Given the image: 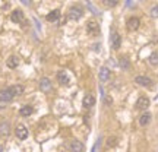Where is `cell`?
Segmentation results:
<instances>
[{
	"label": "cell",
	"mask_w": 158,
	"mask_h": 152,
	"mask_svg": "<svg viewBox=\"0 0 158 152\" xmlns=\"http://www.w3.org/2000/svg\"><path fill=\"white\" fill-rule=\"evenodd\" d=\"M68 16L70 18L72 21H78V19H81V18L84 16V9H82L81 6H78V5L72 6V7L69 9V12H68Z\"/></svg>",
	"instance_id": "cell-1"
},
{
	"label": "cell",
	"mask_w": 158,
	"mask_h": 152,
	"mask_svg": "<svg viewBox=\"0 0 158 152\" xmlns=\"http://www.w3.org/2000/svg\"><path fill=\"white\" fill-rule=\"evenodd\" d=\"M13 97H15V92L12 88H6V89H2L0 91V101L3 102H9L13 100Z\"/></svg>",
	"instance_id": "cell-2"
},
{
	"label": "cell",
	"mask_w": 158,
	"mask_h": 152,
	"mask_svg": "<svg viewBox=\"0 0 158 152\" xmlns=\"http://www.w3.org/2000/svg\"><path fill=\"white\" fill-rule=\"evenodd\" d=\"M15 135H16L18 139H21V141H25L27 138H28V129L23 126V124H18L16 129H15Z\"/></svg>",
	"instance_id": "cell-3"
},
{
	"label": "cell",
	"mask_w": 158,
	"mask_h": 152,
	"mask_svg": "<svg viewBox=\"0 0 158 152\" xmlns=\"http://www.w3.org/2000/svg\"><path fill=\"white\" fill-rule=\"evenodd\" d=\"M86 31L89 35H100V25L95 21H89L86 23Z\"/></svg>",
	"instance_id": "cell-4"
},
{
	"label": "cell",
	"mask_w": 158,
	"mask_h": 152,
	"mask_svg": "<svg viewBox=\"0 0 158 152\" xmlns=\"http://www.w3.org/2000/svg\"><path fill=\"white\" fill-rule=\"evenodd\" d=\"M139 25H141V21H139V18L136 16H132L127 19V22H126V27L129 31H136V29L139 28Z\"/></svg>",
	"instance_id": "cell-5"
},
{
	"label": "cell",
	"mask_w": 158,
	"mask_h": 152,
	"mask_svg": "<svg viewBox=\"0 0 158 152\" xmlns=\"http://www.w3.org/2000/svg\"><path fill=\"white\" fill-rule=\"evenodd\" d=\"M10 19H12V22L21 23L23 21V12L21 10V9H15V10L10 13Z\"/></svg>",
	"instance_id": "cell-6"
},
{
	"label": "cell",
	"mask_w": 158,
	"mask_h": 152,
	"mask_svg": "<svg viewBox=\"0 0 158 152\" xmlns=\"http://www.w3.org/2000/svg\"><path fill=\"white\" fill-rule=\"evenodd\" d=\"M120 45H122V37L118 35V32L114 31V32H111V47L114 50H118Z\"/></svg>",
	"instance_id": "cell-7"
},
{
	"label": "cell",
	"mask_w": 158,
	"mask_h": 152,
	"mask_svg": "<svg viewBox=\"0 0 158 152\" xmlns=\"http://www.w3.org/2000/svg\"><path fill=\"white\" fill-rule=\"evenodd\" d=\"M135 82L138 85H141V86H151L152 85V79L148 78V76H136Z\"/></svg>",
	"instance_id": "cell-8"
},
{
	"label": "cell",
	"mask_w": 158,
	"mask_h": 152,
	"mask_svg": "<svg viewBox=\"0 0 158 152\" xmlns=\"http://www.w3.org/2000/svg\"><path fill=\"white\" fill-rule=\"evenodd\" d=\"M148 107H149V100H148L147 97L138 98V101H136V108L138 110H147Z\"/></svg>",
	"instance_id": "cell-9"
},
{
	"label": "cell",
	"mask_w": 158,
	"mask_h": 152,
	"mask_svg": "<svg viewBox=\"0 0 158 152\" xmlns=\"http://www.w3.org/2000/svg\"><path fill=\"white\" fill-rule=\"evenodd\" d=\"M110 78H111V72H110V69L106 68V66H102V68L100 69V80H101V82H107Z\"/></svg>",
	"instance_id": "cell-10"
},
{
	"label": "cell",
	"mask_w": 158,
	"mask_h": 152,
	"mask_svg": "<svg viewBox=\"0 0 158 152\" xmlns=\"http://www.w3.org/2000/svg\"><path fill=\"white\" fill-rule=\"evenodd\" d=\"M40 89L43 92H50L51 91V82L48 78H43L40 80Z\"/></svg>",
	"instance_id": "cell-11"
},
{
	"label": "cell",
	"mask_w": 158,
	"mask_h": 152,
	"mask_svg": "<svg viewBox=\"0 0 158 152\" xmlns=\"http://www.w3.org/2000/svg\"><path fill=\"white\" fill-rule=\"evenodd\" d=\"M57 80H59V84L60 85H69V82H70V78H69V75L66 73V72H59L57 73Z\"/></svg>",
	"instance_id": "cell-12"
},
{
	"label": "cell",
	"mask_w": 158,
	"mask_h": 152,
	"mask_svg": "<svg viewBox=\"0 0 158 152\" xmlns=\"http://www.w3.org/2000/svg\"><path fill=\"white\" fill-rule=\"evenodd\" d=\"M69 149H70V152H84V143L79 141H73L70 143Z\"/></svg>",
	"instance_id": "cell-13"
},
{
	"label": "cell",
	"mask_w": 158,
	"mask_h": 152,
	"mask_svg": "<svg viewBox=\"0 0 158 152\" xmlns=\"http://www.w3.org/2000/svg\"><path fill=\"white\" fill-rule=\"evenodd\" d=\"M59 18H60V10L56 9V10H51L50 13L45 16V19H47L48 22H57V21H59Z\"/></svg>",
	"instance_id": "cell-14"
},
{
	"label": "cell",
	"mask_w": 158,
	"mask_h": 152,
	"mask_svg": "<svg viewBox=\"0 0 158 152\" xmlns=\"http://www.w3.org/2000/svg\"><path fill=\"white\" fill-rule=\"evenodd\" d=\"M6 64H7V68H9V69H16L18 64H19V57L10 56L7 60H6Z\"/></svg>",
	"instance_id": "cell-15"
},
{
	"label": "cell",
	"mask_w": 158,
	"mask_h": 152,
	"mask_svg": "<svg viewBox=\"0 0 158 152\" xmlns=\"http://www.w3.org/2000/svg\"><path fill=\"white\" fill-rule=\"evenodd\" d=\"M82 104H84V107L85 108H91V107H94V104H95V98L92 95H85L84 97V101H82Z\"/></svg>",
	"instance_id": "cell-16"
},
{
	"label": "cell",
	"mask_w": 158,
	"mask_h": 152,
	"mask_svg": "<svg viewBox=\"0 0 158 152\" xmlns=\"http://www.w3.org/2000/svg\"><path fill=\"white\" fill-rule=\"evenodd\" d=\"M32 113H34V108L31 107V105H23V107L19 110V114H21L22 117H29Z\"/></svg>",
	"instance_id": "cell-17"
},
{
	"label": "cell",
	"mask_w": 158,
	"mask_h": 152,
	"mask_svg": "<svg viewBox=\"0 0 158 152\" xmlns=\"http://www.w3.org/2000/svg\"><path fill=\"white\" fill-rule=\"evenodd\" d=\"M149 121H151V114H149V113H143L141 117H139V124H141L142 127L148 126V124H149Z\"/></svg>",
	"instance_id": "cell-18"
},
{
	"label": "cell",
	"mask_w": 158,
	"mask_h": 152,
	"mask_svg": "<svg viewBox=\"0 0 158 152\" xmlns=\"http://www.w3.org/2000/svg\"><path fill=\"white\" fill-rule=\"evenodd\" d=\"M0 133L3 136H7L10 133V124L7 123V121H2L0 123Z\"/></svg>",
	"instance_id": "cell-19"
},
{
	"label": "cell",
	"mask_w": 158,
	"mask_h": 152,
	"mask_svg": "<svg viewBox=\"0 0 158 152\" xmlns=\"http://www.w3.org/2000/svg\"><path fill=\"white\" fill-rule=\"evenodd\" d=\"M117 143H118V139L117 138H114V136H110V138L107 139V146L108 148H114Z\"/></svg>",
	"instance_id": "cell-20"
},
{
	"label": "cell",
	"mask_w": 158,
	"mask_h": 152,
	"mask_svg": "<svg viewBox=\"0 0 158 152\" xmlns=\"http://www.w3.org/2000/svg\"><path fill=\"white\" fill-rule=\"evenodd\" d=\"M118 63H120V68H122V69H129L130 62L127 60V59H126V57H120Z\"/></svg>",
	"instance_id": "cell-21"
},
{
	"label": "cell",
	"mask_w": 158,
	"mask_h": 152,
	"mask_svg": "<svg viewBox=\"0 0 158 152\" xmlns=\"http://www.w3.org/2000/svg\"><path fill=\"white\" fill-rule=\"evenodd\" d=\"M149 64H152V66H157L158 64V53H152L151 56H149Z\"/></svg>",
	"instance_id": "cell-22"
},
{
	"label": "cell",
	"mask_w": 158,
	"mask_h": 152,
	"mask_svg": "<svg viewBox=\"0 0 158 152\" xmlns=\"http://www.w3.org/2000/svg\"><path fill=\"white\" fill-rule=\"evenodd\" d=\"M12 89L15 92V95H21L23 92V86L22 85H15V86H12Z\"/></svg>",
	"instance_id": "cell-23"
},
{
	"label": "cell",
	"mask_w": 158,
	"mask_h": 152,
	"mask_svg": "<svg viewBox=\"0 0 158 152\" xmlns=\"http://www.w3.org/2000/svg\"><path fill=\"white\" fill-rule=\"evenodd\" d=\"M118 0H104V3H106V6L107 7H114V6L117 5Z\"/></svg>",
	"instance_id": "cell-24"
},
{
	"label": "cell",
	"mask_w": 158,
	"mask_h": 152,
	"mask_svg": "<svg viewBox=\"0 0 158 152\" xmlns=\"http://www.w3.org/2000/svg\"><path fill=\"white\" fill-rule=\"evenodd\" d=\"M151 16H152V18H158V5L154 6L152 9H151Z\"/></svg>",
	"instance_id": "cell-25"
},
{
	"label": "cell",
	"mask_w": 158,
	"mask_h": 152,
	"mask_svg": "<svg viewBox=\"0 0 158 152\" xmlns=\"http://www.w3.org/2000/svg\"><path fill=\"white\" fill-rule=\"evenodd\" d=\"M100 142H101V138L97 141V143L94 145V148H92V151H91V152H97V149H98V146H100Z\"/></svg>",
	"instance_id": "cell-26"
},
{
	"label": "cell",
	"mask_w": 158,
	"mask_h": 152,
	"mask_svg": "<svg viewBox=\"0 0 158 152\" xmlns=\"http://www.w3.org/2000/svg\"><path fill=\"white\" fill-rule=\"evenodd\" d=\"M21 2H22L23 5H27V6H29L31 3H32V0H21Z\"/></svg>",
	"instance_id": "cell-27"
},
{
	"label": "cell",
	"mask_w": 158,
	"mask_h": 152,
	"mask_svg": "<svg viewBox=\"0 0 158 152\" xmlns=\"http://www.w3.org/2000/svg\"><path fill=\"white\" fill-rule=\"evenodd\" d=\"M106 104H111V98H110V97L106 98Z\"/></svg>",
	"instance_id": "cell-28"
}]
</instances>
